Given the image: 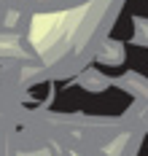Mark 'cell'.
I'll use <instances>...</instances> for the list:
<instances>
[{
  "label": "cell",
  "instance_id": "6da1fadb",
  "mask_svg": "<svg viewBox=\"0 0 148 156\" xmlns=\"http://www.w3.org/2000/svg\"><path fill=\"white\" fill-rule=\"evenodd\" d=\"M67 16L70 14H49V16H38L33 22V43L41 51L49 48L51 43H57L67 30Z\"/></svg>",
  "mask_w": 148,
  "mask_h": 156
}]
</instances>
